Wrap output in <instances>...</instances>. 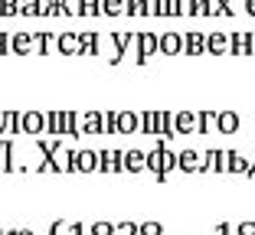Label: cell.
<instances>
[{
	"label": "cell",
	"mask_w": 255,
	"mask_h": 235,
	"mask_svg": "<svg viewBox=\"0 0 255 235\" xmlns=\"http://www.w3.org/2000/svg\"><path fill=\"white\" fill-rule=\"evenodd\" d=\"M255 53V33H242V56Z\"/></svg>",
	"instance_id": "obj_38"
},
{
	"label": "cell",
	"mask_w": 255,
	"mask_h": 235,
	"mask_svg": "<svg viewBox=\"0 0 255 235\" xmlns=\"http://www.w3.org/2000/svg\"><path fill=\"white\" fill-rule=\"evenodd\" d=\"M157 128H160V118H157V111H144V114H141V134L157 137Z\"/></svg>",
	"instance_id": "obj_27"
},
{
	"label": "cell",
	"mask_w": 255,
	"mask_h": 235,
	"mask_svg": "<svg viewBox=\"0 0 255 235\" xmlns=\"http://www.w3.org/2000/svg\"><path fill=\"white\" fill-rule=\"evenodd\" d=\"M23 134L30 137H43L46 134V111H23Z\"/></svg>",
	"instance_id": "obj_5"
},
{
	"label": "cell",
	"mask_w": 255,
	"mask_h": 235,
	"mask_svg": "<svg viewBox=\"0 0 255 235\" xmlns=\"http://www.w3.org/2000/svg\"><path fill=\"white\" fill-rule=\"evenodd\" d=\"M13 235H33L30 229H13Z\"/></svg>",
	"instance_id": "obj_50"
},
{
	"label": "cell",
	"mask_w": 255,
	"mask_h": 235,
	"mask_svg": "<svg viewBox=\"0 0 255 235\" xmlns=\"http://www.w3.org/2000/svg\"><path fill=\"white\" fill-rule=\"evenodd\" d=\"M10 49H13L16 56H26L36 49V39H33V33H16L13 39H10Z\"/></svg>",
	"instance_id": "obj_18"
},
{
	"label": "cell",
	"mask_w": 255,
	"mask_h": 235,
	"mask_svg": "<svg viewBox=\"0 0 255 235\" xmlns=\"http://www.w3.org/2000/svg\"><path fill=\"white\" fill-rule=\"evenodd\" d=\"M66 232L69 235H85V226L82 222H72V226H66Z\"/></svg>",
	"instance_id": "obj_44"
},
{
	"label": "cell",
	"mask_w": 255,
	"mask_h": 235,
	"mask_svg": "<svg viewBox=\"0 0 255 235\" xmlns=\"http://www.w3.org/2000/svg\"><path fill=\"white\" fill-rule=\"evenodd\" d=\"M137 39V33H112V46H115V53H112V66H118L121 59H125L128 53V46Z\"/></svg>",
	"instance_id": "obj_9"
},
{
	"label": "cell",
	"mask_w": 255,
	"mask_h": 235,
	"mask_svg": "<svg viewBox=\"0 0 255 235\" xmlns=\"http://www.w3.org/2000/svg\"><path fill=\"white\" fill-rule=\"evenodd\" d=\"M177 170H183V173H200V170H203V154L180 151V154H177Z\"/></svg>",
	"instance_id": "obj_10"
},
{
	"label": "cell",
	"mask_w": 255,
	"mask_h": 235,
	"mask_svg": "<svg viewBox=\"0 0 255 235\" xmlns=\"http://www.w3.org/2000/svg\"><path fill=\"white\" fill-rule=\"evenodd\" d=\"M160 118V128H157V137H164V141H173L177 137V121H173L170 111H157Z\"/></svg>",
	"instance_id": "obj_19"
},
{
	"label": "cell",
	"mask_w": 255,
	"mask_h": 235,
	"mask_svg": "<svg viewBox=\"0 0 255 235\" xmlns=\"http://www.w3.org/2000/svg\"><path fill=\"white\" fill-rule=\"evenodd\" d=\"M56 13L75 16L79 10H75V3H72V0H46V16H56Z\"/></svg>",
	"instance_id": "obj_23"
},
{
	"label": "cell",
	"mask_w": 255,
	"mask_h": 235,
	"mask_svg": "<svg viewBox=\"0 0 255 235\" xmlns=\"http://www.w3.org/2000/svg\"><path fill=\"white\" fill-rule=\"evenodd\" d=\"M187 13L190 16H200L203 13V0H187Z\"/></svg>",
	"instance_id": "obj_41"
},
{
	"label": "cell",
	"mask_w": 255,
	"mask_h": 235,
	"mask_svg": "<svg viewBox=\"0 0 255 235\" xmlns=\"http://www.w3.org/2000/svg\"><path fill=\"white\" fill-rule=\"evenodd\" d=\"M98 170L102 173H121L125 170V151H115V147L98 151Z\"/></svg>",
	"instance_id": "obj_3"
},
{
	"label": "cell",
	"mask_w": 255,
	"mask_h": 235,
	"mask_svg": "<svg viewBox=\"0 0 255 235\" xmlns=\"http://www.w3.org/2000/svg\"><path fill=\"white\" fill-rule=\"evenodd\" d=\"M56 46H59L62 56H75L79 49H82V33H59Z\"/></svg>",
	"instance_id": "obj_12"
},
{
	"label": "cell",
	"mask_w": 255,
	"mask_h": 235,
	"mask_svg": "<svg viewBox=\"0 0 255 235\" xmlns=\"http://www.w3.org/2000/svg\"><path fill=\"white\" fill-rule=\"evenodd\" d=\"M187 13V0H167V16H180Z\"/></svg>",
	"instance_id": "obj_35"
},
{
	"label": "cell",
	"mask_w": 255,
	"mask_h": 235,
	"mask_svg": "<svg viewBox=\"0 0 255 235\" xmlns=\"http://www.w3.org/2000/svg\"><path fill=\"white\" fill-rule=\"evenodd\" d=\"M82 131L85 134H105V111H85Z\"/></svg>",
	"instance_id": "obj_13"
},
{
	"label": "cell",
	"mask_w": 255,
	"mask_h": 235,
	"mask_svg": "<svg viewBox=\"0 0 255 235\" xmlns=\"http://www.w3.org/2000/svg\"><path fill=\"white\" fill-rule=\"evenodd\" d=\"M226 170L236 176H249V170H252V160L242 157L239 151H226Z\"/></svg>",
	"instance_id": "obj_8"
},
{
	"label": "cell",
	"mask_w": 255,
	"mask_h": 235,
	"mask_svg": "<svg viewBox=\"0 0 255 235\" xmlns=\"http://www.w3.org/2000/svg\"><path fill=\"white\" fill-rule=\"evenodd\" d=\"M115 235H141V226H137V222H118V226H115Z\"/></svg>",
	"instance_id": "obj_33"
},
{
	"label": "cell",
	"mask_w": 255,
	"mask_h": 235,
	"mask_svg": "<svg viewBox=\"0 0 255 235\" xmlns=\"http://www.w3.org/2000/svg\"><path fill=\"white\" fill-rule=\"evenodd\" d=\"M141 232H147V235H164V226H160V222H144Z\"/></svg>",
	"instance_id": "obj_40"
},
{
	"label": "cell",
	"mask_w": 255,
	"mask_h": 235,
	"mask_svg": "<svg viewBox=\"0 0 255 235\" xmlns=\"http://www.w3.org/2000/svg\"><path fill=\"white\" fill-rule=\"evenodd\" d=\"M150 13H154V16H167V0H154Z\"/></svg>",
	"instance_id": "obj_43"
},
{
	"label": "cell",
	"mask_w": 255,
	"mask_h": 235,
	"mask_svg": "<svg viewBox=\"0 0 255 235\" xmlns=\"http://www.w3.org/2000/svg\"><path fill=\"white\" fill-rule=\"evenodd\" d=\"M203 16H223V0H203Z\"/></svg>",
	"instance_id": "obj_32"
},
{
	"label": "cell",
	"mask_w": 255,
	"mask_h": 235,
	"mask_svg": "<svg viewBox=\"0 0 255 235\" xmlns=\"http://www.w3.org/2000/svg\"><path fill=\"white\" fill-rule=\"evenodd\" d=\"M0 131H3V111H0Z\"/></svg>",
	"instance_id": "obj_52"
},
{
	"label": "cell",
	"mask_w": 255,
	"mask_h": 235,
	"mask_svg": "<svg viewBox=\"0 0 255 235\" xmlns=\"http://www.w3.org/2000/svg\"><path fill=\"white\" fill-rule=\"evenodd\" d=\"M105 134H118V111H105Z\"/></svg>",
	"instance_id": "obj_37"
},
{
	"label": "cell",
	"mask_w": 255,
	"mask_h": 235,
	"mask_svg": "<svg viewBox=\"0 0 255 235\" xmlns=\"http://www.w3.org/2000/svg\"><path fill=\"white\" fill-rule=\"evenodd\" d=\"M183 53L187 56H203L206 53V36H203L200 30H190L187 36H183Z\"/></svg>",
	"instance_id": "obj_11"
},
{
	"label": "cell",
	"mask_w": 255,
	"mask_h": 235,
	"mask_svg": "<svg viewBox=\"0 0 255 235\" xmlns=\"http://www.w3.org/2000/svg\"><path fill=\"white\" fill-rule=\"evenodd\" d=\"M125 170L128 173H144L147 170V154L144 151H125Z\"/></svg>",
	"instance_id": "obj_15"
},
{
	"label": "cell",
	"mask_w": 255,
	"mask_h": 235,
	"mask_svg": "<svg viewBox=\"0 0 255 235\" xmlns=\"http://www.w3.org/2000/svg\"><path fill=\"white\" fill-rule=\"evenodd\" d=\"M75 10H79V16H102V0H79Z\"/></svg>",
	"instance_id": "obj_29"
},
{
	"label": "cell",
	"mask_w": 255,
	"mask_h": 235,
	"mask_svg": "<svg viewBox=\"0 0 255 235\" xmlns=\"http://www.w3.org/2000/svg\"><path fill=\"white\" fill-rule=\"evenodd\" d=\"M223 170H226V151L210 147V151L203 154V170L200 173H223Z\"/></svg>",
	"instance_id": "obj_6"
},
{
	"label": "cell",
	"mask_w": 255,
	"mask_h": 235,
	"mask_svg": "<svg viewBox=\"0 0 255 235\" xmlns=\"http://www.w3.org/2000/svg\"><path fill=\"white\" fill-rule=\"evenodd\" d=\"M102 13L105 16H121L125 13V0H102Z\"/></svg>",
	"instance_id": "obj_31"
},
{
	"label": "cell",
	"mask_w": 255,
	"mask_h": 235,
	"mask_svg": "<svg viewBox=\"0 0 255 235\" xmlns=\"http://www.w3.org/2000/svg\"><path fill=\"white\" fill-rule=\"evenodd\" d=\"M233 232H236V229L229 226V222H219V226H216V235H233Z\"/></svg>",
	"instance_id": "obj_45"
},
{
	"label": "cell",
	"mask_w": 255,
	"mask_h": 235,
	"mask_svg": "<svg viewBox=\"0 0 255 235\" xmlns=\"http://www.w3.org/2000/svg\"><path fill=\"white\" fill-rule=\"evenodd\" d=\"M33 39H36V53L39 56H49V53H53V43L59 36H53V33H33Z\"/></svg>",
	"instance_id": "obj_28"
},
{
	"label": "cell",
	"mask_w": 255,
	"mask_h": 235,
	"mask_svg": "<svg viewBox=\"0 0 255 235\" xmlns=\"http://www.w3.org/2000/svg\"><path fill=\"white\" fill-rule=\"evenodd\" d=\"M173 121H177V134H196V114L193 111H177Z\"/></svg>",
	"instance_id": "obj_21"
},
{
	"label": "cell",
	"mask_w": 255,
	"mask_h": 235,
	"mask_svg": "<svg viewBox=\"0 0 255 235\" xmlns=\"http://www.w3.org/2000/svg\"><path fill=\"white\" fill-rule=\"evenodd\" d=\"M20 16H46V0H20Z\"/></svg>",
	"instance_id": "obj_26"
},
{
	"label": "cell",
	"mask_w": 255,
	"mask_h": 235,
	"mask_svg": "<svg viewBox=\"0 0 255 235\" xmlns=\"http://www.w3.org/2000/svg\"><path fill=\"white\" fill-rule=\"evenodd\" d=\"M160 53L164 56H177V53H183V36L180 33H164V36H160Z\"/></svg>",
	"instance_id": "obj_17"
},
{
	"label": "cell",
	"mask_w": 255,
	"mask_h": 235,
	"mask_svg": "<svg viewBox=\"0 0 255 235\" xmlns=\"http://www.w3.org/2000/svg\"><path fill=\"white\" fill-rule=\"evenodd\" d=\"M154 0H125V13L128 16H150Z\"/></svg>",
	"instance_id": "obj_24"
},
{
	"label": "cell",
	"mask_w": 255,
	"mask_h": 235,
	"mask_svg": "<svg viewBox=\"0 0 255 235\" xmlns=\"http://www.w3.org/2000/svg\"><path fill=\"white\" fill-rule=\"evenodd\" d=\"M66 232V222H53V226H49V235H62Z\"/></svg>",
	"instance_id": "obj_46"
},
{
	"label": "cell",
	"mask_w": 255,
	"mask_h": 235,
	"mask_svg": "<svg viewBox=\"0 0 255 235\" xmlns=\"http://www.w3.org/2000/svg\"><path fill=\"white\" fill-rule=\"evenodd\" d=\"M137 128H141V114L118 111V134H137Z\"/></svg>",
	"instance_id": "obj_16"
},
{
	"label": "cell",
	"mask_w": 255,
	"mask_h": 235,
	"mask_svg": "<svg viewBox=\"0 0 255 235\" xmlns=\"http://www.w3.org/2000/svg\"><path fill=\"white\" fill-rule=\"evenodd\" d=\"M229 53L242 56V33H229Z\"/></svg>",
	"instance_id": "obj_39"
},
{
	"label": "cell",
	"mask_w": 255,
	"mask_h": 235,
	"mask_svg": "<svg viewBox=\"0 0 255 235\" xmlns=\"http://www.w3.org/2000/svg\"><path fill=\"white\" fill-rule=\"evenodd\" d=\"M206 53H213V56L229 53V36H226V33H210V36H206Z\"/></svg>",
	"instance_id": "obj_20"
},
{
	"label": "cell",
	"mask_w": 255,
	"mask_h": 235,
	"mask_svg": "<svg viewBox=\"0 0 255 235\" xmlns=\"http://www.w3.org/2000/svg\"><path fill=\"white\" fill-rule=\"evenodd\" d=\"M20 13V0H0V16H16Z\"/></svg>",
	"instance_id": "obj_34"
},
{
	"label": "cell",
	"mask_w": 255,
	"mask_h": 235,
	"mask_svg": "<svg viewBox=\"0 0 255 235\" xmlns=\"http://www.w3.org/2000/svg\"><path fill=\"white\" fill-rule=\"evenodd\" d=\"M141 235H147V232H141Z\"/></svg>",
	"instance_id": "obj_53"
},
{
	"label": "cell",
	"mask_w": 255,
	"mask_h": 235,
	"mask_svg": "<svg viewBox=\"0 0 255 235\" xmlns=\"http://www.w3.org/2000/svg\"><path fill=\"white\" fill-rule=\"evenodd\" d=\"M134 43H137V66H144L154 53H160V36H154V33H137Z\"/></svg>",
	"instance_id": "obj_4"
},
{
	"label": "cell",
	"mask_w": 255,
	"mask_h": 235,
	"mask_svg": "<svg viewBox=\"0 0 255 235\" xmlns=\"http://www.w3.org/2000/svg\"><path fill=\"white\" fill-rule=\"evenodd\" d=\"M216 118H219V111H210V108H203V111L196 114V134H210V131L216 128Z\"/></svg>",
	"instance_id": "obj_22"
},
{
	"label": "cell",
	"mask_w": 255,
	"mask_h": 235,
	"mask_svg": "<svg viewBox=\"0 0 255 235\" xmlns=\"http://www.w3.org/2000/svg\"><path fill=\"white\" fill-rule=\"evenodd\" d=\"M239 128H242V118H239V111H219V118H216V131L219 134H239Z\"/></svg>",
	"instance_id": "obj_7"
},
{
	"label": "cell",
	"mask_w": 255,
	"mask_h": 235,
	"mask_svg": "<svg viewBox=\"0 0 255 235\" xmlns=\"http://www.w3.org/2000/svg\"><path fill=\"white\" fill-rule=\"evenodd\" d=\"M223 16H233V0H223Z\"/></svg>",
	"instance_id": "obj_47"
},
{
	"label": "cell",
	"mask_w": 255,
	"mask_h": 235,
	"mask_svg": "<svg viewBox=\"0 0 255 235\" xmlns=\"http://www.w3.org/2000/svg\"><path fill=\"white\" fill-rule=\"evenodd\" d=\"M0 56H7V36L0 33Z\"/></svg>",
	"instance_id": "obj_48"
},
{
	"label": "cell",
	"mask_w": 255,
	"mask_h": 235,
	"mask_svg": "<svg viewBox=\"0 0 255 235\" xmlns=\"http://www.w3.org/2000/svg\"><path fill=\"white\" fill-rule=\"evenodd\" d=\"M249 180H255V157H252V170H249Z\"/></svg>",
	"instance_id": "obj_51"
},
{
	"label": "cell",
	"mask_w": 255,
	"mask_h": 235,
	"mask_svg": "<svg viewBox=\"0 0 255 235\" xmlns=\"http://www.w3.org/2000/svg\"><path fill=\"white\" fill-rule=\"evenodd\" d=\"M3 131H10V134H23V111H3Z\"/></svg>",
	"instance_id": "obj_25"
},
{
	"label": "cell",
	"mask_w": 255,
	"mask_h": 235,
	"mask_svg": "<svg viewBox=\"0 0 255 235\" xmlns=\"http://www.w3.org/2000/svg\"><path fill=\"white\" fill-rule=\"evenodd\" d=\"M89 235H115V222H95L89 229Z\"/></svg>",
	"instance_id": "obj_36"
},
{
	"label": "cell",
	"mask_w": 255,
	"mask_h": 235,
	"mask_svg": "<svg viewBox=\"0 0 255 235\" xmlns=\"http://www.w3.org/2000/svg\"><path fill=\"white\" fill-rule=\"evenodd\" d=\"M246 13H249V16H255V0H246Z\"/></svg>",
	"instance_id": "obj_49"
},
{
	"label": "cell",
	"mask_w": 255,
	"mask_h": 235,
	"mask_svg": "<svg viewBox=\"0 0 255 235\" xmlns=\"http://www.w3.org/2000/svg\"><path fill=\"white\" fill-rule=\"evenodd\" d=\"M236 235H255V222H239V226H236Z\"/></svg>",
	"instance_id": "obj_42"
},
{
	"label": "cell",
	"mask_w": 255,
	"mask_h": 235,
	"mask_svg": "<svg viewBox=\"0 0 255 235\" xmlns=\"http://www.w3.org/2000/svg\"><path fill=\"white\" fill-rule=\"evenodd\" d=\"M69 170L72 173H92V170H98V151H72L69 154Z\"/></svg>",
	"instance_id": "obj_2"
},
{
	"label": "cell",
	"mask_w": 255,
	"mask_h": 235,
	"mask_svg": "<svg viewBox=\"0 0 255 235\" xmlns=\"http://www.w3.org/2000/svg\"><path fill=\"white\" fill-rule=\"evenodd\" d=\"M46 134L49 137L66 134V111H46Z\"/></svg>",
	"instance_id": "obj_14"
},
{
	"label": "cell",
	"mask_w": 255,
	"mask_h": 235,
	"mask_svg": "<svg viewBox=\"0 0 255 235\" xmlns=\"http://www.w3.org/2000/svg\"><path fill=\"white\" fill-rule=\"evenodd\" d=\"M147 170H150V173H157V183H164L167 173H170V170H177V154L167 147L164 137H157L154 151L147 154Z\"/></svg>",
	"instance_id": "obj_1"
},
{
	"label": "cell",
	"mask_w": 255,
	"mask_h": 235,
	"mask_svg": "<svg viewBox=\"0 0 255 235\" xmlns=\"http://www.w3.org/2000/svg\"><path fill=\"white\" fill-rule=\"evenodd\" d=\"M82 56H98V33H82V49H79Z\"/></svg>",
	"instance_id": "obj_30"
}]
</instances>
